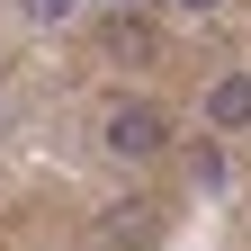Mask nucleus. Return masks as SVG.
I'll use <instances>...</instances> for the list:
<instances>
[{
  "label": "nucleus",
  "mask_w": 251,
  "mask_h": 251,
  "mask_svg": "<svg viewBox=\"0 0 251 251\" xmlns=\"http://www.w3.org/2000/svg\"><path fill=\"white\" fill-rule=\"evenodd\" d=\"M99 144L117 152V162H152V152L171 144V117L152 108V99H117V108H108V126H99Z\"/></svg>",
  "instance_id": "f257e3e1"
},
{
  "label": "nucleus",
  "mask_w": 251,
  "mask_h": 251,
  "mask_svg": "<svg viewBox=\"0 0 251 251\" xmlns=\"http://www.w3.org/2000/svg\"><path fill=\"white\" fill-rule=\"evenodd\" d=\"M206 126L215 135H242L251 126V72H215L206 81Z\"/></svg>",
  "instance_id": "f03ea898"
},
{
  "label": "nucleus",
  "mask_w": 251,
  "mask_h": 251,
  "mask_svg": "<svg viewBox=\"0 0 251 251\" xmlns=\"http://www.w3.org/2000/svg\"><path fill=\"white\" fill-rule=\"evenodd\" d=\"M188 179H198V188H225V152H215V126H206V144L188 152Z\"/></svg>",
  "instance_id": "7ed1b4c3"
},
{
  "label": "nucleus",
  "mask_w": 251,
  "mask_h": 251,
  "mask_svg": "<svg viewBox=\"0 0 251 251\" xmlns=\"http://www.w3.org/2000/svg\"><path fill=\"white\" fill-rule=\"evenodd\" d=\"M18 9L36 18V27H63V18H81V0H18Z\"/></svg>",
  "instance_id": "20e7f679"
},
{
  "label": "nucleus",
  "mask_w": 251,
  "mask_h": 251,
  "mask_svg": "<svg viewBox=\"0 0 251 251\" xmlns=\"http://www.w3.org/2000/svg\"><path fill=\"white\" fill-rule=\"evenodd\" d=\"M171 9H179V18H206V9H215V0H171Z\"/></svg>",
  "instance_id": "39448f33"
},
{
  "label": "nucleus",
  "mask_w": 251,
  "mask_h": 251,
  "mask_svg": "<svg viewBox=\"0 0 251 251\" xmlns=\"http://www.w3.org/2000/svg\"><path fill=\"white\" fill-rule=\"evenodd\" d=\"M108 9H144V0H108Z\"/></svg>",
  "instance_id": "423d86ee"
}]
</instances>
